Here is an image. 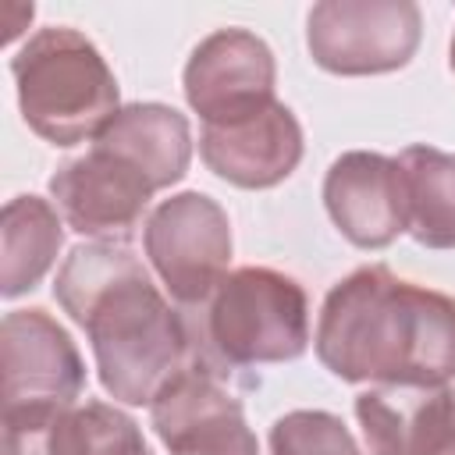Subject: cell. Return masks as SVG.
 Instances as JSON below:
<instances>
[{"label": "cell", "mask_w": 455, "mask_h": 455, "mask_svg": "<svg viewBox=\"0 0 455 455\" xmlns=\"http://www.w3.org/2000/svg\"><path fill=\"white\" fill-rule=\"evenodd\" d=\"M53 299L85 331L100 384L114 402L153 405L181 370L206 355L128 242L75 245L57 270Z\"/></svg>", "instance_id": "cell-1"}, {"label": "cell", "mask_w": 455, "mask_h": 455, "mask_svg": "<svg viewBox=\"0 0 455 455\" xmlns=\"http://www.w3.org/2000/svg\"><path fill=\"white\" fill-rule=\"evenodd\" d=\"M316 359L348 384L434 387L455 377V299L384 263L341 277L320 306Z\"/></svg>", "instance_id": "cell-2"}, {"label": "cell", "mask_w": 455, "mask_h": 455, "mask_svg": "<svg viewBox=\"0 0 455 455\" xmlns=\"http://www.w3.org/2000/svg\"><path fill=\"white\" fill-rule=\"evenodd\" d=\"M11 75L25 124L50 146L96 139L121 110V89L107 57L68 25L28 36L11 57Z\"/></svg>", "instance_id": "cell-3"}, {"label": "cell", "mask_w": 455, "mask_h": 455, "mask_svg": "<svg viewBox=\"0 0 455 455\" xmlns=\"http://www.w3.org/2000/svg\"><path fill=\"white\" fill-rule=\"evenodd\" d=\"M203 334L217 366L291 363L309 348L306 288L274 267H238L210 295Z\"/></svg>", "instance_id": "cell-4"}, {"label": "cell", "mask_w": 455, "mask_h": 455, "mask_svg": "<svg viewBox=\"0 0 455 455\" xmlns=\"http://www.w3.org/2000/svg\"><path fill=\"white\" fill-rule=\"evenodd\" d=\"M4 427H46L78 405L85 363L71 334L39 306L11 309L0 323Z\"/></svg>", "instance_id": "cell-5"}, {"label": "cell", "mask_w": 455, "mask_h": 455, "mask_svg": "<svg viewBox=\"0 0 455 455\" xmlns=\"http://www.w3.org/2000/svg\"><path fill=\"white\" fill-rule=\"evenodd\" d=\"M423 36L412 0H323L306 18V46L316 68L345 78L405 68Z\"/></svg>", "instance_id": "cell-6"}, {"label": "cell", "mask_w": 455, "mask_h": 455, "mask_svg": "<svg viewBox=\"0 0 455 455\" xmlns=\"http://www.w3.org/2000/svg\"><path fill=\"white\" fill-rule=\"evenodd\" d=\"M149 267L181 306H203L231 267V220L206 192H178L156 203L142 228Z\"/></svg>", "instance_id": "cell-7"}, {"label": "cell", "mask_w": 455, "mask_h": 455, "mask_svg": "<svg viewBox=\"0 0 455 455\" xmlns=\"http://www.w3.org/2000/svg\"><path fill=\"white\" fill-rule=\"evenodd\" d=\"M156 181L121 149L92 142L50 178V196L64 224L92 242H124L142 220Z\"/></svg>", "instance_id": "cell-8"}, {"label": "cell", "mask_w": 455, "mask_h": 455, "mask_svg": "<svg viewBox=\"0 0 455 455\" xmlns=\"http://www.w3.org/2000/svg\"><path fill=\"white\" fill-rule=\"evenodd\" d=\"M220 370L210 355H199L153 398L149 419L167 455H259L242 398Z\"/></svg>", "instance_id": "cell-9"}, {"label": "cell", "mask_w": 455, "mask_h": 455, "mask_svg": "<svg viewBox=\"0 0 455 455\" xmlns=\"http://www.w3.org/2000/svg\"><path fill=\"white\" fill-rule=\"evenodd\" d=\"M277 64L270 46L249 28H217L188 57L181 89L203 124L238 121L274 103Z\"/></svg>", "instance_id": "cell-10"}, {"label": "cell", "mask_w": 455, "mask_h": 455, "mask_svg": "<svg viewBox=\"0 0 455 455\" xmlns=\"http://www.w3.org/2000/svg\"><path fill=\"white\" fill-rule=\"evenodd\" d=\"M323 206L334 228L359 249H384L409 231L402 167L384 153H341L323 174Z\"/></svg>", "instance_id": "cell-11"}, {"label": "cell", "mask_w": 455, "mask_h": 455, "mask_svg": "<svg viewBox=\"0 0 455 455\" xmlns=\"http://www.w3.org/2000/svg\"><path fill=\"white\" fill-rule=\"evenodd\" d=\"M302 124L281 100L224 124H203V164L235 188H274L302 160Z\"/></svg>", "instance_id": "cell-12"}, {"label": "cell", "mask_w": 455, "mask_h": 455, "mask_svg": "<svg viewBox=\"0 0 455 455\" xmlns=\"http://www.w3.org/2000/svg\"><path fill=\"white\" fill-rule=\"evenodd\" d=\"M370 455H455V387L377 384L355 395Z\"/></svg>", "instance_id": "cell-13"}, {"label": "cell", "mask_w": 455, "mask_h": 455, "mask_svg": "<svg viewBox=\"0 0 455 455\" xmlns=\"http://www.w3.org/2000/svg\"><path fill=\"white\" fill-rule=\"evenodd\" d=\"M4 455H153L139 423L110 402H85L46 427H4Z\"/></svg>", "instance_id": "cell-14"}, {"label": "cell", "mask_w": 455, "mask_h": 455, "mask_svg": "<svg viewBox=\"0 0 455 455\" xmlns=\"http://www.w3.org/2000/svg\"><path fill=\"white\" fill-rule=\"evenodd\" d=\"M92 142L114 146L124 156H132L156 181L160 192L178 185L188 174V164H192L188 117L181 110L167 107V103H128V107H121Z\"/></svg>", "instance_id": "cell-15"}, {"label": "cell", "mask_w": 455, "mask_h": 455, "mask_svg": "<svg viewBox=\"0 0 455 455\" xmlns=\"http://www.w3.org/2000/svg\"><path fill=\"white\" fill-rule=\"evenodd\" d=\"M64 245V217L43 196H14L0 213V295L32 291Z\"/></svg>", "instance_id": "cell-16"}, {"label": "cell", "mask_w": 455, "mask_h": 455, "mask_svg": "<svg viewBox=\"0 0 455 455\" xmlns=\"http://www.w3.org/2000/svg\"><path fill=\"white\" fill-rule=\"evenodd\" d=\"M409 235L427 249H455V153L409 146L398 156Z\"/></svg>", "instance_id": "cell-17"}, {"label": "cell", "mask_w": 455, "mask_h": 455, "mask_svg": "<svg viewBox=\"0 0 455 455\" xmlns=\"http://www.w3.org/2000/svg\"><path fill=\"white\" fill-rule=\"evenodd\" d=\"M270 455H359V444L341 416L323 409H295L274 419Z\"/></svg>", "instance_id": "cell-18"}, {"label": "cell", "mask_w": 455, "mask_h": 455, "mask_svg": "<svg viewBox=\"0 0 455 455\" xmlns=\"http://www.w3.org/2000/svg\"><path fill=\"white\" fill-rule=\"evenodd\" d=\"M448 64H451V75H455V32H451V46H448Z\"/></svg>", "instance_id": "cell-19"}]
</instances>
